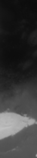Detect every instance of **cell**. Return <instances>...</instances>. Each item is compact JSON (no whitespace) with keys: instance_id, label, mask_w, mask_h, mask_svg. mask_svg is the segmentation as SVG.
Wrapping results in <instances>:
<instances>
[{"instance_id":"obj_1","label":"cell","mask_w":37,"mask_h":158,"mask_svg":"<svg viewBox=\"0 0 37 158\" xmlns=\"http://www.w3.org/2000/svg\"><path fill=\"white\" fill-rule=\"evenodd\" d=\"M1 139L10 137L23 129L36 123V120L30 117L21 116L15 113H2L0 119Z\"/></svg>"}]
</instances>
